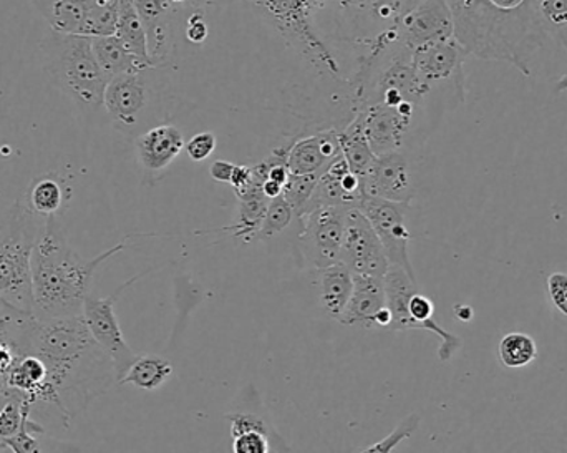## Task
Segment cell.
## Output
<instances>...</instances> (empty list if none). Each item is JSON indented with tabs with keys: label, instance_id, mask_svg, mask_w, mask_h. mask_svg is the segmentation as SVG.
<instances>
[{
	"label": "cell",
	"instance_id": "cell-27",
	"mask_svg": "<svg viewBox=\"0 0 567 453\" xmlns=\"http://www.w3.org/2000/svg\"><path fill=\"white\" fill-rule=\"evenodd\" d=\"M115 35L128 47L130 52L146 66L153 69L148 55V40L145 27L136 12L133 0H118V20H116Z\"/></svg>",
	"mask_w": 567,
	"mask_h": 453
},
{
	"label": "cell",
	"instance_id": "cell-39",
	"mask_svg": "<svg viewBox=\"0 0 567 453\" xmlns=\"http://www.w3.org/2000/svg\"><path fill=\"white\" fill-rule=\"evenodd\" d=\"M208 33L209 29L205 20V13H192L188 23H186V39L192 43H203L208 39Z\"/></svg>",
	"mask_w": 567,
	"mask_h": 453
},
{
	"label": "cell",
	"instance_id": "cell-19",
	"mask_svg": "<svg viewBox=\"0 0 567 453\" xmlns=\"http://www.w3.org/2000/svg\"><path fill=\"white\" fill-rule=\"evenodd\" d=\"M386 308L385 281L380 276L353 275V289L349 302L339 318L340 325L372 329L377 316Z\"/></svg>",
	"mask_w": 567,
	"mask_h": 453
},
{
	"label": "cell",
	"instance_id": "cell-2",
	"mask_svg": "<svg viewBox=\"0 0 567 453\" xmlns=\"http://www.w3.org/2000/svg\"><path fill=\"white\" fill-rule=\"evenodd\" d=\"M453 37L470 55L506 62L532 76V60L545 45L535 2L513 7L495 0H446Z\"/></svg>",
	"mask_w": 567,
	"mask_h": 453
},
{
	"label": "cell",
	"instance_id": "cell-9",
	"mask_svg": "<svg viewBox=\"0 0 567 453\" xmlns=\"http://www.w3.org/2000/svg\"><path fill=\"white\" fill-rule=\"evenodd\" d=\"M359 209L372 223L390 265L400 266L410 276L416 278L409 255L412 235L406 226V213H409L410 203L389 202V199L365 195Z\"/></svg>",
	"mask_w": 567,
	"mask_h": 453
},
{
	"label": "cell",
	"instance_id": "cell-31",
	"mask_svg": "<svg viewBox=\"0 0 567 453\" xmlns=\"http://www.w3.org/2000/svg\"><path fill=\"white\" fill-rule=\"evenodd\" d=\"M320 175H296L289 173L286 185H284L282 196L290 206L297 218L306 215L309 209L310 199L316 192L317 182Z\"/></svg>",
	"mask_w": 567,
	"mask_h": 453
},
{
	"label": "cell",
	"instance_id": "cell-36",
	"mask_svg": "<svg viewBox=\"0 0 567 453\" xmlns=\"http://www.w3.org/2000/svg\"><path fill=\"white\" fill-rule=\"evenodd\" d=\"M226 419L231 422L233 437H238V435L246 434V432H261V434L269 437V432H271V429L258 415L243 414L241 412V414L226 415Z\"/></svg>",
	"mask_w": 567,
	"mask_h": 453
},
{
	"label": "cell",
	"instance_id": "cell-23",
	"mask_svg": "<svg viewBox=\"0 0 567 453\" xmlns=\"http://www.w3.org/2000/svg\"><path fill=\"white\" fill-rule=\"evenodd\" d=\"M92 49L109 79L146 69L116 35L92 37Z\"/></svg>",
	"mask_w": 567,
	"mask_h": 453
},
{
	"label": "cell",
	"instance_id": "cell-11",
	"mask_svg": "<svg viewBox=\"0 0 567 453\" xmlns=\"http://www.w3.org/2000/svg\"><path fill=\"white\" fill-rule=\"evenodd\" d=\"M148 70L122 73L109 80L103 95V106L115 128L123 133H135L145 119L152 103V86Z\"/></svg>",
	"mask_w": 567,
	"mask_h": 453
},
{
	"label": "cell",
	"instance_id": "cell-25",
	"mask_svg": "<svg viewBox=\"0 0 567 453\" xmlns=\"http://www.w3.org/2000/svg\"><path fill=\"white\" fill-rule=\"evenodd\" d=\"M173 366L162 356H138L130 366L126 374L120 379L118 385H133L142 391H158L172 379Z\"/></svg>",
	"mask_w": 567,
	"mask_h": 453
},
{
	"label": "cell",
	"instance_id": "cell-32",
	"mask_svg": "<svg viewBox=\"0 0 567 453\" xmlns=\"http://www.w3.org/2000/svg\"><path fill=\"white\" fill-rule=\"evenodd\" d=\"M293 216H296V213H293L292 206L284 199L282 195L271 199L265 222H262L261 229H259L258 239H268L279 235L292 223Z\"/></svg>",
	"mask_w": 567,
	"mask_h": 453
},
{
	"label": "cell",
	"instance_id": "cell-7",
	"mask_svg": "<svg viewBox=\"0 0 567 453\" xmlns=\"http://www.w3.org/2000/svg\"><path fill=\"white\" fill-rule=\"evenodd\" d=\"M148 272H140V275L133 276L105 298H95V296L90 295L83 302V319H85L90 334L95 339L96 344L112 359L116 371V384L126 374L130 366L138 358V354L130 348L125 336H123L122 326H120L118 316L115 312L116 301L130 286L135 285L138 279L148 275Z\"/></svg>",
	"mask_w": 567,
	"mask_h": 453
},
{
	"label": "cell",
	"instance_id": "cell-43",
	"mask_svg": "<svg viewBox=\"0 0 567 453\" xmlns=\"http://www.w3.org/2000/svg\"><path fill=\"white\" fill-rule=\"evenodd\" d=\"M455 316L460 319V321H472L473 319V309L466 305H456Z\"/></svg>",
	"mask_w": 567,
	"mask_h": 453
},
{
	"label": "cell",
	"instance_id": "cell-16",
	"mask_svg": "<svg viewBox=\"0 0 567 453\" xmlns=\"http://www.w3.org/2000/svg\"><path fill=\"white\" fill-rule=\"evenodd\" d=\"M365 196L363 182L350 169L342 153L323 169L317 182L316 192L310 199L309 209L316 206H342V208H359Z\"/></svg>",
	"mask_w": 567,
	"mask_h": 453
},
{
	"label": "cell",
	"instance_id": "cell-20",
	"mask_svg": "<svg viewBox=\"0 0 567 453\" xmlns=\"http://www.w3.org/2000/svg\"><path fill=\"white\" fill-rule=\"evenodd\" d=\"M72 198V192L66 186L65 179L60 178L56 173H47L33 179L23 193V202L40 218L59 216L63 206Z\"/></svg>",
	"mask_w": 567,
	"mask_h": 453
},
{
	"label": "cell",
	"instance_id": "cell-10",
	"mask_svg": "<svg viewBox=\"0 0 567 453\" xmlns=\"http://www.w3.org/2000/svg\"><path fill=\"white\" fill-rule=\"evenodd\" d=\"M347 213L349 209L342 206H316L300 216V243L307 258L317 269L339 261L346 236Z\"/></svg>",
	"mask_w": 567,
	"mask_h": 453
},
{
	"label": "cell",
	"instance_id": "cell-18",
	"mask_svg": "<svg viewBox=\"0 0 567 453\" xmlns=\"http://www.w3.org/2000/svg\"><path fill=\"white\" fill-rule=\"evenodd\" d=\"M185 145L182 130L172 123H163L140 133L135 142L136 159L146 175H159L182 155Z\"/></svg>",
	"mask_w": 567,
	"mask_h": 453
},
{
	"label": "cell",
	"instance_id": "cell-41",
	"mask_svg": "<svg viewBox=\"0 0 567 453\" xmlns=\"http://www.w3.org/2000/svg\"><path fill=\"white\" fill-rule=\"evenodd\" d=\"M251 183V166L236 165L235 173H233L231 183L229 185L235 189L236 195L245 192Z\"/></svg>",
	"mask_w": 567,
	"mask_h": 453
},
{
	"label": "cell",
	"instance_id": "cell-5",
	"mask_svg": "<svg viewBox=\"0 0 567 453\" xmlns=\"http://www.w3.org/2000/svg\"><path fill=\"white\" fill-rule=\"evenodd\" d=\"M50 82L83 109L103 106L109 76L92 49V39L52 30L40 43Z\"/></svg>",
	"mask_w": 567,
	"mask_h": 453
},
{
	"label": "cell",
	"instance_id": "cell-12",
	"mask_svg": "<svg viewBox=\"0 0 567 453\" xmlns=\"http://www.w3.org/2000/svg\"><path fill=\"white\" fill-rule=\"evenodd\" d=\"M340 262L353 275L385 276L390 262L372 223L359 208L347 213L346 236L340 249Z\"/></svg>",
	"mask_w": 567,
	"mask_h": 453
},
{
	"label": "cell",
	"instance_id": "cell-26",
	"mask_svg": "<svg viewBox=\"0 0 567 453\" xmlns=\"http://www.w3.org/2000/svg\"><path fill=\"white\" fill-rule=\"evenodd\" d=\"M269 202L271 199L265 195V192L241 196L239 198L238 219H236L235 225L206 233H229L235 238L245 239V241L258 239L259 229H261L266 213H268Z\"/></svg>",
	"mask_w": 567,
	"mask_h": 453
},
{
	"label": "cell",
	"instance_id": "cell-13",
	"mask_svg": "<svg viewBox=\"0 0 567 453\" xmlns=\"http://www.w3.org/2000/svg\"><path fill=\"white\" fill-rule=\"evenodd\" d=\"M396 39L409 50L453 39V19L446 0H422L395 22Z\"/></svg>",
	"mask_w": 567,
	"mask_h": 453
},
{
	"label": "cell",
	"instance_id": "cell-29",
	"mask_svg": "<svg viewBox=\"0 0 567 453\" xmlns=\"http://www.w3.org/2000/svg\"><path fill=\"white\" fill-rule=\"evenodd\" d=\"M543 32L567 52V0H535Z\"/></svg>",
	"mask_w": 567,
	"mask_h": 453
},
{
	"label": "cell",
	"instance_id": "cell-17",
	"mask_svg": "<svg viewBox=\"0 0 567 453\" xmlns=\"http://www.w3.org/2000/svg\"><path fill=\"white\" fill-rule=\"evenodd\" d=\"M342 153L340 133L326 130L302 136L286 146V165L296 175H322L323 169Z\"/></svg>",
	"mask_w": 567,
	"mask_h": 453
},
{
	"label": "cell",
	"instance_id": "cell-4",
	"mask_svg": "<svg viewBox=\"0 0 567 453\" xmlns=\"http://www.w3.org/2000/svg\"><path fill=\"white\" fill-rule=\"evenodd\" d=\"M45 219L22 198L0 213V302L33 315L32 253Z\"/></svg>",
	"mask_w": 567,
	"mask_h": 453
},
{
	"label": "cell",
	"instance_id": "cell-6",
	"mask_svg": "<svg viewBox=\"0 0 567 453\" xmlns=\"http://www.w3.org/2000/svg\"><path fill=\"white\" fill-rule=\"evenodd\" d=\"M386 308L392 315L389 329L392 331H419L432 332L442 341L439 349V358L442 362H449L460 351L462 339L446 331L433 319L435 305L429 296L420 292L416 278L410 276L405 269L396 265H390L385 276Z\"/></svg>",
	"mask_w": 567,
	"mask_h": 453
},
{
	"label": "cell",
	"instance_id": "cell-33",
	"mask_svg": "<svg viewBox=\"0 0 567 453\" xmlns=\"http://www.w3.org/2000/svg\"><path fill=\"white\" fill-rule=\"evenodd\" d=\"M42 425L33 422L32 419H25L23 422L22 429H20L19 434L13 435L12 439H7V441L0 442V452H39L40 444L39 439L35 435L43 434Z\"/></svg>",
	"mask_w": 567,
	"mask_h": 453
},
{
	"label": "cell",
	"instance_id": "cell-30",
	"mask_svg": "<svg viewBox=\"0 0 567 453\" xmlns=\"http://www.w3.org/2000/svg\"><path fill=\"white\" fill-rule=\"evenodd\" d=\"M116 20H118V0L116 2L102 3L92 0L82 35L105 37L115 35Z\"/></svg>",
	"mask_w": 567,
	"mask_h": 453
},
{
	"label": "cell",
	"instance_id": "cell-3",
	"mask_svg": "<svg viewBox=\"0 0 567 453\" xmlns=\"http://www.w3.org/2000/svg\"><path fill=\"white\" fill-rule=\"evenodd\" d=\"M126 241L83 259L66 241L59 216H49L32 253L33 315L39 319L79 316L96 269L126 248Z\"/></svg>",
	"mask_w": 567,
	"mask_h": 453
},
{
	"label": "cell",
	"instance_id": "cell-34",
	"mask_svg": "<svg viewBox=\"0 0 567 453\" xmlns=\"http://www.w3.org/2000/svg\"><path fill=\"white\" fill-rule=\"evenodd\" d=\"M420 424V415L412 414L409 418L403 419L399 425H396L395 431L392 434L386 435L382 441L377 442V444L370 445L369 449H365V452H392L396 445L402 444L406 439L412 437L415 434L416 429H419Z\"/></svg>",
	"mask_w": 567,
	"mask_h": 453
},
{
	"label": "cell",
	"instance_id": "cell-22",
	"mask_svg": "<svg viewBox=\"0 0 567 453\" xmlns=\"http://www.w3.org/2000/svg\"><path fill=\"white\" fill-rule=\"evenodd\" d=\"M50 29L82 35L92 0H33Z\"/></svg>",
	"mask_w": 567,
	"mask_h": 453
},
{
	"label": "cell",
	"instance_id": "cell-24",
	"mask_svg": "<svg viewBox=\"0 0 567 453\" xmlns=\"http://www.w3.org/2000/svg\"><path fill=\"white\" fill-rule=\"evenodd\" d=\"M340 148H342L343 158L349 163L350 169L359 176L362 182H365L367 175L372 169L375 163L377 155L370 148L367 142L365 133L362 128V120L360 116L353 115L349 125L340 132Z\"/></svg>",
	"mask_w": 567,
	"mask_h": 453
},
{
	"label": "cell",
	"instance_id": "cell-37",
	"mask_svg": "<svg viewBox=\"0 0 567 453\" xmlns=\"http://www.w3.org/2000/svg\"><path fill=\"white\" fill-rule=\"evenodd\" d=\"M269 451H271V442L268 435L261 432H246L235 437L233 442L235 453H268Z\"/></svg>",
	"mask_w": 567,
	"mask_h": 453
},
{
	"label": "cell",
	"instance_id": "cell-38",
	"mask_svg": "<svg viewBox=\"0 0 567 453\" xmlns=\"http://www.w3.org/2000/svg\"><path fill=\"white\" fill-rule=\"evenodd\" d=\"M548 295L553 306L567 318V275L566 272H553L549 275Z\"/></svg>",
	"mask_w": 567,
	"mask_h": 453
},
{
	"label": "cell",
	"instance_id": "cell-1",
	"mask_svg": "<svg viewBox=\"0 0 567 453\" xmlns=\"http://www.w3.org/2000/svg\"><path fill=\"white\" fill-rule=\"evenodd\" d=\"M235 2V0H229ZM323 75L340 79L339 53L360 63L399 19V0H246Z\"/></svg>",
	"mask_w": 567,
	"mask_h": 453
},
{
	"label": "cell",
	"instance_id": "cell-35",
	"mask_svg": "<svg viewBox=\"0 0 567 453\" xmlns=\"http://www.w3.org/2000/svg\"><path fill=\"white\" fill-rule=\"evenodd\" d=\"M216 145H218V140H216L215 133L202 132L193 136L189 142H186V155H188L193 162H205V159H208L209 156L215 153Z\"/></svg>",
	"mask_w": 567,
	"mask_h": 453
},
{
	"label": "cell",
	"instance_id": "cell-42",
	"mask_svg": "<svg viewBox=\"0 0 567 453\" xmlns=\"http://www.w3.org/2000/svg\"><path fill=\"white\" fill-rule=\"evenodd\" d=\"M420 2H422V0H399V6H396V9H399V19H402L403 16H406L410 10L415 9Z\"/></svg>",
	"mask_w": 567,
	"mask_h": 453
},
{
	"label": "cell",
	"instance_id": "cell-15",
	"mask_svg": "<svg viewBox=\"0 0 567 453\" xmlns=\"http://www.w3.org/2000/svg\"><path fill=\"white\" fill-rule=\"evenodd\" d=\"M145 27L148 55L153 69H162L175 55L173 16L179 9L172 0H133Z\"/></svg>",
	"mask_w": 567,
	"mask_h": 453
},
{
	"label": "cell",
	"instance_id": "cell-28",
	"mask_svg": "<svg viewBox=\"0 0 567 453\" xmlns=\"http://www.w3.org/2000/svg\"><path fill=\"white\" fill-rule=\"evenodd\" d=\"M499 359L508 369H522L538 358V346L525 332H509L499 342Z\"/></svg>",
	"mask_w": 567,
	"mask_h": 453
},
{
	"label": "cell",
	"instance_id": "cell-45",
	"mask_svg": "<svg viewBox=\"0 0 567 453\" xmlns=\"http://www.w3.org/2000/svg\"><path fill=\"white\" fill-rule=\"evenodd\" d=\"M173 3H176L178 7H188V3L192 2V0H172Z\"/></svg>",
	"mask_w": 567,
	"mask_h": 453
},
{
	"label": "cell",
	"instance_id": "cell-44",
	"mask_svg": "<svg viewBox=\"0 0 567 453\" xmlns=\"http://www.w3.org/2000/svg\"><path fill=\"white\" fill-rule=\"evenodd\" d=\"M567 90V73L559 79L558 85H556V92L561 93Z\"/></svg>",
	"mask_w": 567,
	"mask_h": 453
},
{
	"label": "cell",
	"instance_id": "cell-8",
	"mask_svg": "<svg viewBox=\"0 0 567 453\" xmlns=\"http://www.w3.org/2000/svg\"><path fill=\"white\" fill-rule=\"evenodd\" d=\"M468 53L455 37L412 50V65L423 82L453 106L465 102V60Z\"/></svg>",
	"mask_w": 567,
	"mask_h": 453
},
{
	"label": "cell",
	"instance_id": "cell-21",
	"mask_svg": "<svg viewBox=\"0 0 567 453\" xmlns=\"http://www.w3.org/2000/svg\"><path fill=\"white\" fill-rule=\"evenodd\" d=\"M320 305L330 318L339 321L353 289V272L343 262L319 268Z\"/></svg>",
	"mask_w": 567,
	"mask_h": 453
},
{
	"label": "cell",
	"instance_id": "cell-40",
	"mask_svg": "<svg viewBox=\"0 0 567 453\" xmlns=\"http://www.w3.org/2000/svg\"><path fill=\"white\" fill-rule=\"evenodd\" d=\"M236 165L226 162V159H218L209 166V175L215 182L231 183L233 173H235Z\"/></svg>",
	"mask_w": 567,
	"mask_h": 453
},
{
	"label": "cell",
	"instance_id": "cell-14",
	"mask_svg": "<svg viewBox=\"0 0 567 453\" xmlns=\"http://www.w3.org/2000/svg\"><path fill=\"white\" fill-rule=\"evenodd\" d=\"M365 195L389 202L410 203L415 196V179L405 152L377 156L372 169L363 182Z\"/></svg>",
	"mask_w": 567,
	"mask_h": 453
}]
</instances>
